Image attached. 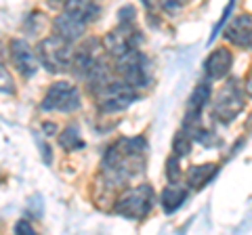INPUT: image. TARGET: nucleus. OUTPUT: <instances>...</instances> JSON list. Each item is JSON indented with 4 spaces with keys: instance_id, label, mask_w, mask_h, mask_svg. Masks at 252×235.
<instances>
[{
    "instance_id": "obj_1",
    "label": "nucleus",
    "mask_w": 252,
    "mask_h": 235,
    "mask_svg": "<svg viewBox=\"0 0 252 235\" xmlns=\"http://www.w3.org/2000/svg\"><path fill=\"white\" fill-rule=\"evenodd\" d=\"M147 141L143 137L118 139L105 149L101 158V176L109 189L126 187L145 172Z\"/></svg>"
},
{
    "instance_id": "obj_2",
    "label": "nucleus",
    "mask_w": 252,
    "mask_h": 235,
    "mask_svg": "<svg viewBox=\"0 0 252 235\" xmlns=\"http://www.w3.org/2000/svg\"><path fill=\"white\" fill-rule=\"evenodd\" d=\"M36 55H38V61L40 65L51 74H63V72H69L74 63V42L65 40L61 36H46L42 38L40 42L36 44Z\"/></svg>"
},
{
    "instance_id": "obj_3",
    "label": "nucleus",
    "mask_w": 252,
    "mask_h": 235,
    "mask_svg": "<svg viewBox=\"0 0 252 235\" xmlns=\"http://www.w3.org/2000/svg\"><path fill=\"white\" fill-rule=\"evenodd\" d=\"M154 204H156L154 187L141 183L135 187H124L114 202V212L118 216L130 218V221H141V218H145L152 212Z\"/></svg>"
},
{
    "instance_id": "obj_4",
    "label": "nucleus",
    "mask_w": 252,
    "mask_h": 235,
    "mask_svg": "<svg viewBox=\"0 0 252 235\" xmlns=\"http://www.w3.org/2000/svg\"><path fill=\"white\" fill-rule=\"evenodd\" d=\"M114 72L124 82L135 86L137 90H143L152 84V67H149V59L139 49L126 51L114 61Z\"/></svg>"
},
{
    "instance_id": "obj_5",
    "label": "nucleus",
    "mask_w": 252,
    "mask_h": 235,
    "mask_svg": "<svg viewBox=\"0 0 252 235\" xmlns=\"http://www.w3.org/2000/svg\"><path fill=\"white\" fill-rule=\"evenodd\" d=\"M137 97H139V90L135 86H130L128 82H124L122 78H118V76L105 88H101L97 95H94V99H97V109L103 116H112V114L128 109L137 101Z\"/></svg>"
},
{
    "instance_id": "obj_6",
    "label": "nucleus",
    "mask_w": 252,
    "mask_h": 235,
    "mask_svg": "<svg viewBox=\"0 0 252 235\" xmlns=\"http://www.w3.org/2000/svg\"><path fill=\"white\" fill-rule=\"evenodd\" d=\"M42 112H76L80 107V90L74 82L59 80L49 86L42 99Z\"/></svg>"
},
{
    "instance_id": "obj_7",
    "label": "nucleus",
    "mask_w": 252,
    "mask_h": 235,
    "mask_svg": "<svg viewBox=\"0 0 252 235\" xmlns=\"http://www.w3.org/2000/svg\"><path fill=\"white\" fill-rule=\"evenodd\" d=\"M101 40H103L105 53L116 59V57H120V55H124L126 51L139 49L141 40H143V34L139 32L137 23H118Z\"/></svg>"
},
{
    "instance_id": "obj_8",
    "label": "nucleus",
    "mask_w": 252,
    "mask_h": 235,
    "mask_svg": "<svg viewBox=\"0 0 252 235\" xmlns=\"http://www.w3.org/2000/svg\"><path fill=\"white\" fill-rule=\"evenodd\" d=\"M242 109H244V92L235 82H227L217 92L215 103H212V112H215L217 120L229 124L242 114Z\"/></svg>"
},
{
    "instance_id": "obj_9",
    "label": "nucleus",
    "mask_w": 252,
    "mask_h": 235,
    "mask_svg": "<svg viewBox=\"0 0 252 235\" xmlns=\"http://www.w3.org/2000/svg\"><path fill=\"white\" fill-rule=\"evenodd\" d=\"M105 53V46H103V40H97V38H89L84 40L80 46L76 49V55H74V63H72V72L78 80H84L86 74L91 72V67L97 63V61L103 57Z\"/></svg>"
},
{
    "instance_id": "obj_10",
    "label": "nucleus",
    "mask_w": 252,
    "mask_h": 235,
    "mask_svg": "<svg viewBox=\"0 0 252 235\" xmlns=\"http://www.w3.org/2000/svg\"><path fill=\"white\" fill-rule=\"evenodd\" d=\"M9 55H11V63L23 78H32L40 67L36 49H32L28 40H23V38H13L9 42Z\"/></svg>"
},
{
    "instance_id": "obj_11",
    "label": "nucleus",
    "mask_w": 252,
    "mask_h": 235,
    "mask_svg": "<svg viewBox=\"0 0 252 235\" xmlns=\"http://www.w3.org/2000/svg\"><path fill=\"white\" fill-rule=\"evenodd\" d=\"M86 28H89V23L82 21V19H78L76 15H72V13L65 11V9H63V13H59L57 17L53 19L55 34L61 36V38H65V40H69V42L82 40Z\"/></svg>"
},
{
    "instance_id": "obj_12",
    "label": "nucleus",
    "mask_w": 252,
    "mask_h": 235,
    "mask_svg": "<svg viewBox=\"0 0 252 235\" xmlns=\"http://www.w3.org/2000/svg\"><path fill=\"white\" fill-rule=\"evenodd\" d=\"M225 40L238 46V49H244V46H250L252 42V17L246 13L235 15V17L227 23V28L223 29Z\"/></svg>"
},
{
    "instance_id": "obj_13",
    "label": "nucleus",
    "mask_w": 252,
    "mask_h": 235,
    "mask_svg": "<svg viewBox=\"0 0 252 235\" xmlns=\"http://www.w3.org/2000/svg\"><path fill=\"white\" fill-rule=\"evenodd\" d=\"M233 63V55L227 46H217L212 51L206 61H204V72H206L208 80H223V78L229 74Z\"/></svg>"
},
{
    "instance_id": "obj_14",
    "label": "nucleus",
    "mask_w": 252,
    "mask_h": 235,
    "mask_svg": "<svg viewBox=\"0 0 252 235\" xmlns=\"http://www.w3.org/2000/svg\"><path fill=\"white\" fill-rule=\"evenodd\" d=\"M116 78V72H114V65L107 63V57L103 55L97 63H94L91 67V72L86 74L84 82H86V88H89V92H93V95H97V92L101 88H105V86L112 82Z\"/></svg>"
},
{
    "instance_id": "obj_15",
    "label": "nucleus",
    "mask_w": 252,
    "mask_h": 235,
    "mask_svg": "<svg viewBox=\"0 0 252 235\" xmlns=\"http://www.w3.org/2000/svg\"><path fill=\"white\" fill-rule=\"evenodd\" d=\"M187 195H189V187L187 185H181V181L179 183H168L160 193V204H162L164 212L166 214L177 212V210L185 204Z\"/></svg>"
},
{
    "instance_id": "obj_16",
    "label": "nucleus",
    "mask_w": 252,
    "mask_h": 235,
    "mask_svg": "<svg viewBox=\"0 0 252 235\" xmlns=\"http://www.w3.org/2000/svg\"><path fill=\"white\" fill-rule=\"evenodd\" d=\"M217 172H219L217 164H198V166H191L185 172V183L189 189L200 191L215 178Z\"/></svg>"
},
{
    "instance_id": "obj_17",
    "label": "nucleus",
    "mask_w": 252,
    "mask_h": 235,
    "mask_svg": "<svg viewBox=\"0 0 252 235\" xmlns=\"http://www.w3.org/2000/svg\"><path fill=\"white\" fill-rule=\"evenodd\" d=\"M65 11L76 15L78 19H82L86 23H93L99 19L101 15V4L97 0H65Z\"/></svg>"
},
{
    "instance_id": "obj_18",
    "label": "nucleus",
    "mask_w": 252,
    "mask_h": 235,
    "mask_svg": "<svg viewBox=\"0 0 252 235\" xmlns=\"http://www.w3.org/2000/svg\"><path fill=\"white\" fill-rule=\"evenodd\" d=\"M210 97H212V88L208 82H200L195 88L191 90L187 101V114H200L204 107L210 103Z\"/></svg>"
},
{
    "instance_id": "obj_19",
    "label": "nucleus",
    "mask_w": 252,
    "mask_h": 235,
    "mask_svg": "<svg viewBox=\"0 0 252 235\" xmlns=\"http://www.w3.org/2000/svg\"><path fill=\"white\" fill-rule=\"evenodd\" d=\"M59 147L63 151H80L84 147V139L80 135V128L74 126V124H69L65 126L61 132H59Z\"/></svg>"
},
{
    "instance_id": "obj_20",
    "label": "nucleus",
    "mask_w": 252,
    "mask_h": 235,
    "mask_svg": "<svg viewBox=\"0 0 252 235\" xmlns=\"http://www.w3.org/2000/svg\"><path fill=\"white\" fill-rule=\"evenodd\" d=\"M191 145H193V137L185 128H181L175 135V139H172V153L179 155V158H185L191 151Z\"/></svg>"
},
{
    "instance_id": "obj_21",
    "label": "nucleus",
    "mask_w": 252,
    "mask_h": 235,
    "mask_svg": "<svg viewBox=\"0 0 252 235\" xmlns=\"http://www.w3.org/2000/svg\"><path fill=\"white\" fill-rule=\"evenodd\" d=\"M181 176H183V172H181V158L172 153L166 160V178L168 183H179Z\"/></svg>"
},
{
    "instance_id": "obj_22",
    "label": "nucleus",
    "mask_w": 252,
    "mask_h": 235,
    "mask_svg": "<svg viewBox=\"0 0 252 235\" xmlns=\"http://www.w3.org/2000/svg\"><path fill=\"white\" fill-rule=\"evenodd\" d=\"M233 4H235V0H229V2H227V6H225V11H223V17H220V19H219V23H217V26H215V32H212V34H210V38H208V44H210L212 40H215V36H217V34L220 32V29H223V26H225V23H227V19H229V17H231Z\"/></svg>"
},
{
    "instance_id": "obj_23",
    "label": "nucleus",
    "mask_w": 252,
    "mask_h": 235,
    "mask_svg": "<svg viewBox=\"0 0 252 235\" xmlns=\"http://www.w3.org/2000/svg\"><path fill=\"white\" fill-rule=\"evenodd\" d=\"M118 23H137V9L132 4H126L118 11Z\"/></svg>"
},
{
    "instance_id": "obj_24",
    "label": "nucleus",
    "mask_w": 252,
    "mask_h": 235,
    "mask_svg": "<svg viewBox=\"0 0 252 235\" xmlns=\"http://www.w3.org/2000/svg\"><path fill=\"white\" fill-rule=\"evenodd\" d=\"M185 4H187V0H160V6H162V11H166L170 15H177L185 9Z\"/></svg>"
},
{
    "instance_id": "obj_25",
    "label": "nucleus",
    "mask_w": 252,
    "mask_h": 235,
    "mask_svg": "<svg viewBox=\"0 0 252 235\" xmlns=\"http://www.w3.org/2000/svg\"><path fill=\"white\" fill-rule=\"evenodd\" d=\"M0 76H2V95L13 97L15 95V86H13V78L9 74V69H6V65L0 67Z\"/></svg>"
},
{
    "instance_id": "obj_26",
    "label": "nucleus",
    "mask_w": 252,
    "mask_h": 235,
    "mask_svg": "<svg viewBox=\"0 0 252 235\" xmlns=\"http://www.w3.org/2000/svg\"><path fill=\"white\" fill-rule=\"evenodd\" d=\"M13 231H15V233H28V235H34V233H36L34 225H32V223L28 221V218H19V221L15 223Z\"/></svg>"
},
{
    "instance_id": "obj_27",
    "label": "nucleus",
    "mask_w": 252,
    "mask_h": 235,
    "mask_svg": "<svg viewBox=\"0 0 252 235\" xmlns=\"http://www.w3.org/2000/svg\"><path fill=\"white\" fill-rule=\"evenodd\" d=\"M244 92L252 99V69L248 72V76H246V80H244Z\"/></svg>"
},
{
    "instance_id": "obj_28",
    "label": "nucleus",
    "mask_w": 252,
    "mask_h": 235,
    "mask_svg": "<svg viewBox=\"0 0 252 235\" xmlns=\"http://www.w3.org/2000/svg\"><path fill=\"white\" fill-rule=\"evenodd\" d=\"M141 2H143V4L147 6L149 11H152V9H156V6H160V0H141Z\"/></svg>"
},
{
    "instance_id": "obj_29",
    "label": "nucleus",
    "mask_w": 252,
    "mask_h": 235,
    "mask_svg": "<svg viewBox=\"0 0 252 235\" xmlns=\"http://www.w3.org/2000/svg\"><path fill=\"white\" fill-rule=\"evenodd\" d=\"M250 49H252V42H250Z\"/></svg>"
}]
</instances>
